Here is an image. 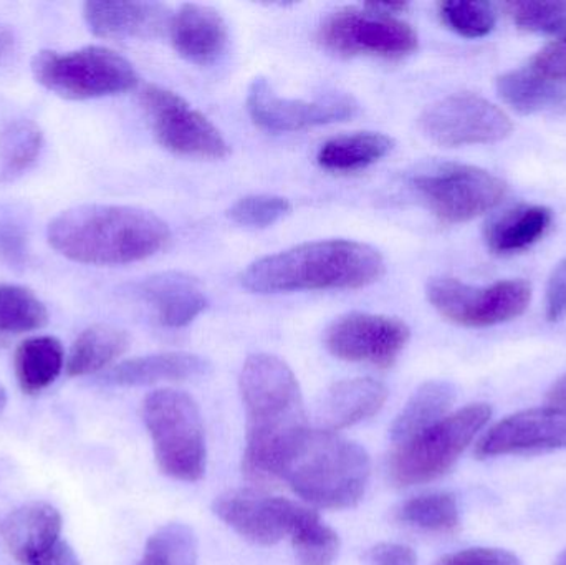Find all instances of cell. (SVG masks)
<instances>
[{
    "label": "cell",
    "mask_w": 566,
    "mask_h": 565,
    "mask_svg": "<svg viewBox=\"0 0 566 565\" xmlns=\"http://www.w3.org/2000/svg\"><path fill=\"white\" fill-rule=\"evenodd\" d=\"M566 450V408L521 411L499 421L479 441V458Z\"/></svg>",
    "instance_id": "obj_15"
},
{
    "label": "cell",
    "mask_w": 566,
    "mask_h": 565,
    "mask_svg": "<svg viewBox=\"0 0 566 565\" xmlns=\"http://www.w3.org/2000/svg\"><path fill=\"white\" fill-rule=\"evenodd\" d=\"M371 463L359 444L328 431H308L283 468L281 480L306 503L348 510L365 496Z\"/></svg>",
    "instance_id": "obj_4"
},
{
    "label": "cell",
    "mask_w": 566,
    "mask_h": 565,
    "mask_svg": "<svg viewBox=\"0 0 566 565\" xmlns=\"http://www.w3.org/2000/svg\"><path fill=\"white\" fill-rule=\"evenodd\" d=\"M439 15L452 32L465 39L489 35L497 23V12L489 2H442Z\"/></svg>",
    "instance_id": "obj_34"
},
{
    "label": "cell",
    "mask_w": 566,
    "mask_h": 565,
    "mask_svg": "<svg viewBox=\"0 0 566 565\" xmlns=\"http://www.w3.org/2000/svg\"><path fill=\"white\" fill-rule=\"evenodd\" d=\"M62 516L52 504L30 503L13 511L2 526L7 550L19 563L33 565L62 541Z\"/></svg>",
    "instance_id": "obj_19"
},
{
    "label": "cell",
    "mask_w": 566,
    "mask_h": 565,
    "mask_svg": "<svg viewBox=\"0 0 566 565\" xmlns=\"http://www.w3.org/2000/svg\"><path fill=\"white\" fill-rule=\"evenodd\" d=\"M398 520L431 533H452L461 523L458 501L446 493L424 494L406 501L399 508Z\"/></svg>",
    "instance_id": "obj_32"
},
{
    "label": "cell",
    "mask_w": 566,
    "mask_h": 565,
    "mask_svg": "<svg viewBox=\"0 0 566 565\" xmlns=\"http://www.w3.org/2000/svg\"><path fill=\"white\" fill-rule=\"evenodd\" d=\"M421 132L446 148L491 145L511 136L514 125L504 109L474 93L446 96L422 112Z\"/></svg>",
    "instance_id": "obj_12"
},
{
    "label": "cell",
    "mask_w": 566,
    "mask_h": 565,
    "mask_svg": "<svg viewBox=\"0 0 566 565\" xmlns=\"http://www.w3.org/2000/svg\"><path fill=\"white\" fill-rule=\"evenodd\" d=\"M36 82L65 100L122 95L138 85V73L125 56L106 46H83L73 52L42 50L32 60Z\"/></svg>",
    "instance_id": "obj_6"
},
{
    "label": "cell",
    "mask_w": 566,
    "mask_h": 565,
    "mask_svg": "<svg viewBox=\"0 0 566 565\" xmlns=\"http://www.w3.org/2000/svg\"><path fill=\"white\" fill-rule=\"evenodd\" d=\"M143 420L166 477L185 483L205 477V425L198 404L188 394L171 388L153 391L143 404Z\"/></svg>",
    "instance_id": "obj_5"
},
{
    "label": "cell",
    "mask_w": 566,
    "mask_h": 565,
    "mask_svg": "<svg viewBox=\"0 0 566 565\" xmlns=\"http://www.w3.org/2000/svg\"><path fill=\"white\" fill-rule=\"evenodd\" d=\"M545 308L551 322L562 321L566 315V259L557 264L548 279Z\"/></svg>",
    "instance_id": "obj_40"
},
{
    "label": "cell",
    "mask_w": 566,
    "mask_h": 565,
    "mask_svg": "<svg viewBox=\"0 0 566 565\" xmlns=\"http://www.w3.org/2000/svg\"><path fill=\"white\" fill-rule=\"evenodd\" d=\"M211 372L206 358L186 352L146 355L123 362L105 375V381L115 387H143L161 381H185L205 377Z\"/></svg>",
    "instance_id": "obj_22"
},
{
    "label": "cell",
    "mask_w": 566,
    "mask_h": 565,
    "mask_svg": "<svg viewBox=\"0 0 566 565\" xmlns=\"http://www.w3.org/2000/svg\"><path fill=\"white\" fill-rule=\"evenodd\" d=\"M25 234L17 219L0 212V258L10 262H20L25 252Z\"/></svg>",
    "instance_id": "obj_39"
},
{
    "label": "cell",
    "mask_w": 566,
    "mask_h": 565,
    "mask_svg": "<svg viewBox=\"0 0 566 565\" xmlns=\"http://www.w3.org/2000/svg\"><path fill=\"white\" fill-rule=\"evenodd\" d=\"M531 69L554 82H566V36L544 46L535 55Z\"/></svg>",
    "instance_id": "obj_38"
},
{
    "label": "cell",
    "mask_w": 566,
    "mask_h": 565,
    "mask_svg": "<svg viewBox=\"0 0 566 565\" xmlns=\"http://www.w3.org/2000/svg\"><path fill=\"white\" fill-rule=\"evenodd\" d=\"M153 133L163 148L188 158L222 159L231 153L218 126L178 93L149 85L142 93Z\"/></svg>",
    "instance_id": "obj_11"
},
{
    "label": "cell",
    "mask_w": 566,
    "mask_h": 565,
    "mask_svg": "<svg viewBox=\"0 0 566 565\" xmlns=\"http://www.w3.org/2000/svg\"><path fill=\"white\" fill-rule=\"evenodd\" d=\"M136 565H198V540L186 524H168L149 537Z\"/></svg>",
    "instance_id": "obj_33"
},
{
    "label": "cell",
    "mask_w": 566,
    "mask_h": 565,
    "mask_svg": "<svg viewBox=\"0 0 566 565\" xmlns=\"http://www.w3.org/2000/svg\"><path fill=\"white\" fill-rule=\"evenodd\" d=\"M49 322L43 302L22 285L0 284V334L39 331Z\"/></svg>",
    "instance_id": "obj_31"
},
{
    "label": "cell",
    "mask_w": 566,
    "mask_h": 565,
    "mask_svg": "<svg viewBox=\"0 0 566 565\" xmlns=\"http://www.w3.org/2000/svg\"><path fill=\"white\" fill-rule=\"evenodd\" d=\"M7 405V394L6 388L0 385V414H2L3 408H6Z\"/></svg>",
    "instance_id": "obj_45"
},
{
    "label": "cell",
    "mask_w": 566,
    "mask_h": 565,
    "mask_svg": "<svg viewBox=\"0 0 566 565\" xmlns=\"http://www.w3.org/2000/svg\"><path fill=\"white\" fill-rule=\"evenodd\" d=\"M168 32L176 52L195 65H212L228 49L229 29L224 17L201 3H185L171 17Z\"/></svg>",
    "instance_id": "obj_18"
},
{
    "label": "cell",
    "mask_w": 566,
    "mask_h": 565,
    "mask_svg": "<svg viewBox=\"0 0 566 565\" xmlns=\"http://www.w3.org/2000/svg\"><path fill=\"white\" fill-rule=\"evenodd\" d=\"M455 400V388L448 381L421 385L402 408L391 427V440L402 444L446 417Z\"/></svg>",
    "instance_id": "obj_27"
},
{
    "label": "cell",
    "mask_w": 566,
    "mask_h": 565,
    "mask_svg": "<svg viewBox=\"0 0 566 565\" xmlns=\"http://www.w3.org/2000/svg\"><path fill=\"white\" fill-rule=\"evenodd\" d=\"M139 294L156 312L161 325L181 328L191 324L208 308V295L195 278L182 272H163L146 279Z\"/></svg>",
    "instance_id": "obj_21"
},
{
    "label": "cell",
    "mask_w": 566,
    "mask_h": 565,
    "mask_svg": "<svg viewBox=\"0 0 566 565\" xmlns=\"http://www.w3.org/2000/svg\"><path fill=\"white\" fill-rule=\"evenodd\" d=\"M239 385L248 414L245 474L277 480L310 431L298 380L281 358L258 354L245 360Z\"/></svg>",
    "instance_id": "obj_1"
},
{
    "label": "cell",
    "mask_w": 566,
    "mask_h": 565,
    "mask_svg": "<svg viewBox=\"0 0 566 565\" xmlns=\"http://www.w3.org/2000/svg\"><path fill=\"white\" fill-rule=\"evenodd\" d=\"M43 146L39 126L29 119H17L0 133V182L13 181L22 176L36 158Z\"/></svg>",
    "instance_id": "obj_29"
},
{
    "label": "cell",
    "mask_w": 566,
    "mask_h": 565,
    "mask_svg": "<svg viewBox=\"0 0 566 565\" xmlns=\"http://www.w3.org/2000/svg\"><path fill=\"white\" fill-rule=\"evenodd\" d=\"M13 367L20 390L27 395L40 394L59 378L65 367L62 342L50 335L27 338L17 347Z\"/></svg>",
    "instance_id": "obj_25"
},
{
    "label": "cell",
    "mask_w": 566,
    "mask_h": 565,
    "mask_svg": "<svg viewBox=\"0 0 566 565\" xmlns=\"http://www.w3.org/2000/svg\"><path fill=\"white\" fill-rule=\"evenodd\" d=\"M292 211V202L283 196L251 195L239 199L228 211L229 218L242 228L265 229Z\"/></svg>",
    "instance_id": "obj_35"
},
{
    "label": "cell",
    "mask_w": 566,
    "mask_h": 565,
    "mask_svg": "<svg viewBox=\"0 0 566 565\" xmlns=\"http://www.w3.org/2000/svg\"><path fill=\"white\" fill-rule=\"evenodd\" d=\"M501 98L522 115H560L566 112V90L534 69L512 70L499 76Z\"/></svg>",
    "instance_id": "obj_23"
},
{
    "label": "cell",
    "mask_w": 566,
    "mask_h": 565,
    "mask_svg": "<svg viewBox=\"0 0 566 565\" xmlns=\"http://www.w3.org/2000/svg\"><path fill=\"white\" fill-rule=\"evenodd\" d=\"M412 185L432 215L446 224L472 221L492 211L507 195L504 179L469 165L439 166L416 176Z\"/></svg>",
    "instance_id": "obj_10"
},
{
    "label": "cell",
    "mask_w": 566,
    "mask_h": 565,
    "mask_svg": "<svg viewBox=\"0 0 566 565\" xmlns=\"http://www.w3.org/2000/svg\"><path fill=\"white\" fill-rule=\"evenodd\" d=\"M554 224V212L545 206H517L485 228V244L494 254H517L537 244Z\"/></svg>",
    "instance_id": "obj_24"
},
{
    "label": "cell",
    "mask_w": 566,
    "mask_h": 565,
    "mask_svg": "<svg viewBox=\"0 0 566 565\" xmlns=\"http://www.w3.org/2000/svg\"><path fill=\"white\" fill-rule=\"evenodd\" d=\"M491 417L489 405H471L399 444L389 463L391 480L401 488L438 480L454 467Z\"/></svg>",
    "instance_id": "obj_7"
},
{
    "label": "cell",
    "mask_w": 566,
    "mask_h": 565,
    "mask_svg": "<svg viewBox=\"0 0 566 565\" xmlns=\"http://www.w3.org/2000/svg\"><path fill=\"white\" fill-rule=\"evenodd\" d=\"M248 112L252 122L269 133H292L332 123L348 122L359 112V103L346 93H328L312 100L283 98L268 79L249 86Z\"/></svg>",
    "instance_id": "obj_13"
},
{
    "label": "cell",
    "mask_w": 566,
    "mask_h": 565,
    "mask_svg": "<svg viewBox=\"0 0 566 565\" xmlns=\"http://www.w3.org/2000/svg\"><path fill=\"white\" fill-rule=\"evenodd\" d=\"M409 337L411 331L401 318L352 312L326 328L325 345L339 360L389 368L405 350Z\"/></svg>",
    "instance_id": "obj_14"
},
{
    "label": "cell",
    "mask_w": 566,
    "mask_h": 565,
    "mask_svg": "<svg viewBox=\"0 0 566 565\" xmlns=\"http://www.w3.org/2000/svg\"><path fill=\"white\" fill-rule=\"evenodd\" d=\"M86 25L102 39H156L169 30L171 13L156 2L92 0L83 7Z\"/></svg>",
    "instance_id": "obj_17"
},
{
    "label": "cell",
    "mask_w": 566,
    "mask_h": 565,
    "mask_svg": "<svg viewBox=\"0 0 566 565\" xmlns=\"http://www.w3.org/2000/svg\"><path fill=\"white\" fill-rule=\"evenodd\" d=\"M426 294L446 321L482 328L521 317L531 304L532 285L524 279H509L474 287L454 278H438L429 282Z\"/></svg>",
    "instance_id": "obj_9"
},
{
    "label": "cell",
    "mask_w": 566,
    "mask_h": 565,
    "mask_svg": "<svg viewBox=\"0 0 566 565\" xmlns=\"http://www.w3.org/2000/svg\"><path fill=\"white\" fill-rule=\"evenodd\" d=\"M373 565H418V557L411 547L405 544L385 543L373 547L369 553Z\"/></svg>",
    "instance_id": "obj_41"
},
{
    "label": "cell",
    "mask_w": 566,
    "mask_h": 565,
    "mask_svg": "<svg viewBox=\"0 0 566 565\" xmlns=\"http://www.w3.org/2000/svg\"><path fill=\"white\" fill-rule=\"evenodd\" d=\"M385 271V259L373 245L325 239L258 259L242 272L241 284L255 294L361 289Z\"/></svg>",
    "instance_id": "obj_3"
},
{
    "label": "cell",
    "mask_w": 566,
    "mask_h": 565,
    "mask_svg": "<svg viewBox=\"0 0 566 565\" xmlns=\"http://www.w3.org/2000/svg\"><path fill=\"white\" fill-rule=\"evenodd\" d=\"M129 347V335L113 325H93L73 342L66 358L70 377H86L118 360Z\"/></svg>",
    "instance_id": "obj_28"
},
{
    "label": "cell",
    "mask_w": 566,
    "mask_h": 565,
    "mask_svg": "<svg viewBox=\"0 0 566 565\" xmlns=\"http://www.w3.org/2000/svg\"><path fill=\"white\" fill-rule=\"evenodd\" d=\"M303 506L285 498L255 491H232L218 498L214 513L244 540L261 546L281 543L292 534Z\"/></svg>",
    "instance_id": "obj_16"
},
{
    "label": "cell",
    "mask_w": 566,
    "mask_h": 565,
    "mask_svg": "<svg viewBox=\"0 0 566 565\" xmlns=\"http://www.w3.org/2000/svg\"><path fill=\"white\" fill-rule=\"evenodd\" d=\"M46 239L69 261L86 265H125L145 261L171 241L168 224L135 206L85 205L50 221Z\"/></svg>",
    "instance_id": "obj_2"
},
{
    "label": "cell",
    "mask_w": 566,
    "mask_h": 565,
    "mask_svg": "<svg viewBox=\"0 0 566 565\" xmlns=\"http://www.w3.org/2000/svg\"><path fill=\"white\" fill-rule=\"evenodd\" d=\"M555 565H566V551L560 557H558L557 564Z\"/></svg>",
    "instance_id": "obj_46"
},
{
    "label": "cell",
    "mask_w": 566,
    "mask_h": 565,
    "mask_svg": "<svg viewBox=\"0 0 566 565\" xmlns=\"http://www.w3.org/2000/svg\"><path fill=\"white\" fill-rule=\"evenodd\" d=\"M509 15L527 32L566 36V2H511Z\"/></svg>",
    "instance_id": "obj_36"
},
{
    "label": "cell",
    "mask_w": 566,
    "mask_h": 565,
    "mask_svg": "<svg viewBox=\"0 0 566 565\" xmlns=\"http://www.w3.org/2000/svg\"><path fill=\"white\" fill-rule=\"evenodd\" d=\"M547 397L554 407L566 408V375L552 385Z\"/></svg>",
    "instance_id": "obj_43"
},
{
    "label": "cell",
    "mask_w": 566,
    "mask_h": 565,
    "mask_svg": "<svg viewBox=\"0 0 566 565\" xmlns=\"http://www.w3.org/2000/svg\"><path fill=\"white\" fill-rule=\"evenodd\" d=\"M436 565H524L514 554L489 547H474L442 557Z\"/></svg>",
    "instance_id": "obj_37"
},
{
    "label": "cell",
    "mask_w": 566,
    "mask_h": 565,
    "mask_svg": "<svg viewBox=\"0 0 566 565\" xmlns=\"http://www.w3.org/2000/svg\"><path fill=\"white\" fill-rule=\"evenodd\" d=\"M395 148L391 136L376 132H358L336 136L323 143L316 161L326 171L352 172L368 168Z\"/></svg>",
    "instance_id": "obj_26"
},
{
    "label": "cell",
    "mask_w": 566,
    "mask_h": 565,
    "mask_svg": "<svg viewBox=\"0 0 566 565\" xmlns=\"http://www.w3.org/2000/svg\"><path fill=\"white\" fill-rule=\"evenodd\" d=\"M33 565H78V561H76L75 554L65 543H60L49 556L43 557L40 563Z\"/></svg>",
    "instance_id": "obj_42"
},
{
    "label": "cell",
    "mask_w": 566,
    "mask_h": 565,
    "mask_svg": "<svg viewBox=\"0 0 566 565\" xmlns=\"http://www.w3.org/2000/svg\"><path fill=\"white\" fill-rule=\"evenodd\" d=\"M290 540L302 565H332L338 556V534L308 508H303L300 513Z\"/></svg>",
    "instance_id": "obj_30"
},
{
    "label": "cell",
    "mask_w": 566,
    "mask_h": 565,
    "mask_svg": "<svg viewBox=\"0 0 566 565\" xmlns=\"http://www.w3.org/2000/svg\"><path fill=\"white\" fill-rule=\"evenodd\" d=\"M388 398V388L375 378H353L333 385L316 411L318 430L336 433L375 417Z\"/></svg>",
    "instance_id": "obj_20"
},
{
    "label": "cell",
    "mask_w": 566,
    "mask_h": 565,
    "mask_svg": "<svg viewBox=\"0 0 566 565\" xmlns=\"http://www.w3.org/2000/svg\"><path fill=\"white\" fill-rule=\"evenodd\" d=\"M13 49V36L12 33L7 29L0 27V62L6 60L10 55Z\"/></svg>",
    "instance_id": "obj_44"
},
{
    "label": "cell",
    "mask_w": 566,
    "mask_h": 565,
    "mask_svg": "<svg viewBox=\"0 0 566 565\" xmlns=\"http://www.w3.org/2000/svg\"><path fill=\"white\" fill-rule=\"evenodd\" d=\"M316 40L339 56L401 59L418 50V32L405 20L379 12L369 3L333 10L319 23Z\"/></svg>",
    "instance_id": "obj_8"
}]
</instances>
